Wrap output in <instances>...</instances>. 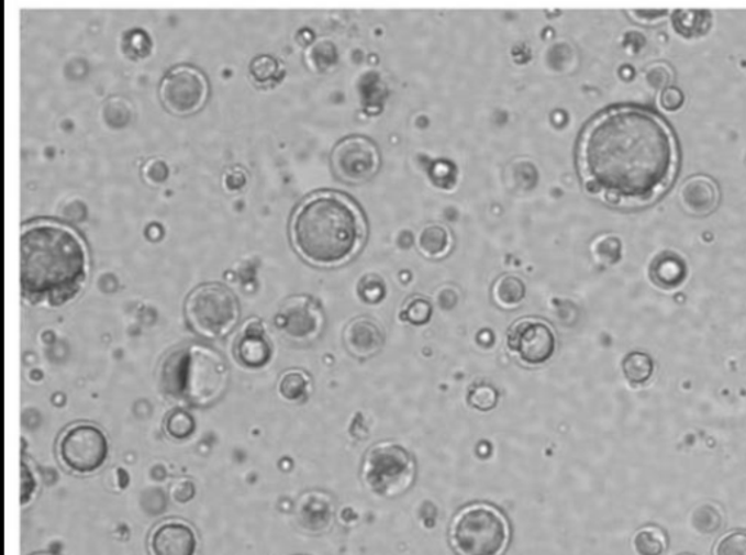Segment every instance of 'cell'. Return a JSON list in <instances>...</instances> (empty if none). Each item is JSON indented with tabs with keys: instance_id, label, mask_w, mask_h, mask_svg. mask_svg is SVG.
<instances>
[{
	"instance_id": "9c48e42d",
	"label": "cell",
	"mask_w": 746,
	"mask_h": 555,
	"mask_svg": "<svg viewBox=\"0 0 746 555\" xmlns=\"http://www.w3.org/2000/svg\"><path fill=\"white\" fill-rule=\"evenodd\" d=\"M508 351L525 368H542L557 352V334L543 318L524 317L509 326Z\"/></svg>"
},
{
	"instance_id": "ffe728a7",
	"label": "cell",
	"mask_w": 746,
	"mask_h": 555,
	"mask_svg": "<svg viewBox=\"0 0 746 555\" xmlns=\"http://www.w3.org/2000/svg\"><path fill=\"white\" fill-rule=\"evenodd\" d=\"M419 247L427 257H444L450 249V234L445 227L428 226L420 235Z\"/></svg>"
},
{
	"instance_id": "277c9868",
	"label": "cell",
	"mask_w": 746,
	"mask_h": 555,
	"mask_svg": "<svg viewBox=\"0 0 746 555\" xmlns=\"http://www.w3.org/2000/svg\"><path fill=\"white\" fill-rule=\"evenodd\" d=\"M230 366L202 344L178 347L163 360L159 385L165 396L196 407L214 404L225 393Z\"/></svg>"
},
{
	"instance_id": "4dcf8cb0",
	"label": "cell",
	"mask_w": 746,
	"mask_h": 555,
	"mask_svg": "<svg viewBox=\"0 0 746 555\" xmlns=\"http://www.w3.org/2000/svg\"><path fill=\"white\" fill-rule=\"evenodd\" d=\"M47 555H51V554H47Z\"/></svg>"
},
{
	"instance_id": "30bf717a",
	"label": "cell",
	"mask_w": 746,
	"mask_h": 555,
	"mask_svg": "<svg viewBox=\"0 0 746 555\" xmlns=\"http://www.w3.org/2000/svg\"><path fill=\"white\" fill-rule=\"evenodd\" d=\"M209 91V80L202 70L194 66L180 65L165 75L159 96L169 113L185 118L203 109Z\"/></svg>"
},
{
	"instance_id": "8992f818",
	"label": "cell",
	"mask_w": 746,
	"mask_h": 555,
	"mask_svg": "<svg viewBox=\"0 0 746 555\" xmlns=\"http://www.w3.org/2000/svg\"><path fill=\"white\" fill-rule=\"evenodd\" d=\"M415 471V459L404 446L382 441L366 452L361 480L374 495L391 499L408 493L414 485Z\"/></svg>"
},
{
	"instance_id": "7a4b0ae2",
	"label": "cell",
	"mask_w": 746,
	"mask_h": 555,
	"mask_svg": "<svg viewBox=\"0 0 746 555\" xmlns=\"http://www.w3.org/2000/svg\"><path fill=\"white\" fill-rule=\"evenodd\" d=\"M91 262L82 236L53 219L21 230L22 297L33 306L64 307L82 292Z\"/></svg>"
},
{
	"instance_id": "484cf974",
	"label": "cell",
	"mask_w": 746,
	"mask_h": 555,
	"mask_svg": "<svg viewBox=\"0 0 746 555\" xmlns=\"http://www.w3.org/2000/svg\"><path fill=\"white\" fill-rule=\"evenodd\" d=\"M38 481L31 465L26 460L21 464V506L22 509L29 508L31 501L37 493Z\"/></svg>"
},
{
	"instance_id": "d6986e66",
	"label": "cell",
	"mask_w": 746,
	"mask_h": 555,
	"mask_svg": "<svg viewBox=\"0 0 746 555\" xmlns=\"http://www.w3.org/2000/svg\"><path fill=\"white\" fill-rule=\"evenodd\" d=\"M655 364L649 355L642 352H633L624 357L623 374L628 382L646 384L654 375Z\"/></svg>"
},
{
	"instance_id": "5bb4252c",
	"label": "cell",
	"mask_w": 746,
	"mask_h": 555,
	"mask_svg": "<svg viewBox=\"0 0 746 555\" xmlns=\"http://www.w3.org/2000/svg\"><path fill=\"white\" fill-rule=\"evenodd\" d=\"M236 362L248 370L265 369L271 360V343L267 337L265 324L260 320H248L232 348Z\"/></svg>"
},
{
	"instance_id": "f546056e",
	"label": "cell",
	"mask_w": 746,
	"mask_h": 555,
	"mask_svg": "<svg viewBox=\"0 0 746 555\" xmlns=\"http://www.w3.org/2000/svg\"><path fill=\"white\" fill-rule=\"evenodd\" d=\"M190 485L191 481L178 482V485L172 489L174 500L180 501V503H186V501L193 499L194 495L187 493L186 491L187 487H189Z\"/></svg>"
},
{
	"instance_id": "3957f363",
	"label": "cell",
	"mask_w": 746,
	"mask_h": 555,
	"mask_svg": "<svg viewBox=\"0 0 746 555\" xmlns=\"http://www.w3.org/2000/svg\"><path fill=\"white\" fill-rule=\"evenodd\" d=\"M368 236L359 206L343 192L316 191L293 212L290 240L301 258L315 267H338L355 258Z\"/></svg>"
},
{
	"instance_id": "2e32d148",
	"label": "cell",
	"mask_w": 746,
	"mask_h": 555,
	"mask_svg": "<svg viewBox=\"0 0 746 555\" xmlns=\"http://www.w3.org/2000/svg\"><path fill=\"white\" fill-rule=\"evenodd\" d=\"M344 344L357 359H370L381 352L383 333L375 321L368 318H357L344 331Z\"/></svg>"
},
{
	"instance_id": "ac0fdd59",
	"label": "cell",
	"mask_w": 746,
	"mask_h": 555,
	"mask_svg": "<svg viewBox=\"0 0 746 555\" xmlns=\"http://www.w3.org/2000/svg\"><path fill=\"white\" fill-rule=\"evenodd\" d=\"M311 378L303 370H288L281 375L279 393L286 401L297 402L303 400L310 392Z\"/></svg>"
},
{
	"instance_id": "d4e9b609",
	"label": "cell",
	"mask_w": 746,
	"mask_h": 555,
	"mask_svg": "<svg viewBox=\"0 0 746 555\" xmlns=\"http://www.w3.org/2000/svg\"><path fill=\"white\" fill-rule=\"evenodd\" d=\"M713 555H746V531H732L722 536Z\"/></svg>"
},
{
	"instance_id": "e0dca14e",
	"label": "cell",
	"mask_w": 746,
	"mask_h": 555,
	"mask_svg": "<svg viewBox=\"0 0 746 555\" xmlns=\"http://www.w3.org/2000/svg\"><path fill=\"white\" fill-rule=\"evenodd\" d=\"M526 289L520 277L504 275L493 286L494 302L500 308L513 309L524 302Z\"/></svg>"
},
{
	"instance_id": "4316f807",
	"label": "cell",
	"mask_w": 746,
	"mask_h": 555,
	"mask_svg": "<svg viewBox=\"0 0 746 555\" xmlns=\"http://www.w3.org/2000/svg\"><path fill=\"white\" fill-rule=\"evenodd\" d=\"M249 70H252L253 78L256 79L257 82H269V80L275 78L277 75V70H279V63H277L275 57L261 55L253 60L252 66H249Z\"/></svg>"
},
{
	"instance_id": "f1b7e54d",
	"label": "cell",
	"mask_w": 746,
	"mask_h": 555,
	"mask_svg": "<svg viewBox=\"0 0 746 555\" xmlns=\"http://www.w3.org/2000/svg\"><path fill=\"white\" fill-rule=\"evenodd\" d=\"M683 104V93L679 88H665L663 93H660V106L664 110L678 111Z\"/></svg>"
},
{
	"instance_id": "cb8c5ba5",
	"label": "cell",
	"mask_w": 746,
	"mask_h": 555,
	"mask_svg": "<svg viewBox=\"0 0 746 555\" xmlns=\"http://www.w3.org/2000/svg\"><path fill=\"white\" fill-rule=\"evenodd\" d=\"M498 401L499 393L489 384H477L470 389V393H468L470 406L475 407L478 411H482V413L493 410L498 406Z\"/></svg>"
},
{
	"instance_id": "ba28073f",
	"label": "cell",
	"mask_w": 746,
	"mask_h": 555,
	"mask_svg": "<svg viewBox=\"0 0 746 555\" xmlns=\"http://www.w3.org/2000/svg\"><path fill=\"white\" fill-rule=\"evenodd\" d=\"M109 456V437L92 423L71 424L57 441V458L76 476H92L101 471Z\"/></svg>"
},
{
	"instance_id": "7402d4cb",
	"label": "cell",
	"mask_w": 746,
	"mask_h": 555,
	"mask_svg": "<svg viewBox=\"0 0 746 555\" xmlns=\"http://www.w3.org/2000/svg\"><path fill=\"white\" fill-rule=\"evenodd\" d=\"M708 13L697 11L673 12V29L683 37H697V35L708 33L710 18H703Z\"/></svg>"
},
{
	"instance_id": "8fae6325",
	"label": "cell",
	"mask_w": 746,
	"mask_h": 555,
	"mask_svg": "<svg viewBox=\"0 0 746 555\" xmlns=\"http://www.w3.org/2000/svg\"><path fill=\"white\" fill-rule=\"evenodd\" d=\"M332 167L338 180L361 185L377 176L381 168V154L377 143L369 137L348 136L334 147Z\"/></svg>"
},
{
	"instance_id": "5b68a950",
	"label": "cell",
	"mask_w": 746,
	"mask_h": 555,
	"mask_svg": "<svg viewBox=\"0 0 746 555\" xmlns=\"http://www.w3.org/2000/svg\"><path fill=\"white\" fill-rule=\"evenodd\" d=\"M506 514L490 503L459 509L449 526V540L459 555H504L511 544Z\"/></svg>"
},
{
	"instance_id": "6da1fadb",
	"label": "cell",
	"mask_w": 746,
	"mask_h": 555,
	"mask_svg": "<svg viewBox=\"0 0 746 555\" xmlns=\"http://www.w3.org/2000/svg\"><path fill=\"white\" fill-rule=\"evenodd\" d=\"M676 132L656 111L614 106L584 125L578 142V168L593 196L620 208L656 203L678 176Z\"/></svg>"
},
{
	"instance_id": "83f0119b",
	"label": "cell",
	"mask_w": 746,
	"mask_h": 555,
	"mask_svg": "<svg viewBox=\"0 0 746 555\" xmlns=\"http://www.w3.org/2000/svg\"><path fill=\"white\" fill-rule=\"evenodd\" d=\"M405 320L410 321L411 324H426L431 320L432 308L428 306L427 301H423L422 298H413L409 302V306L404 309Z\"/></svg>"
},
{
	"instance_id": "52a82bcc",
	"label": "cell",
	"mask_w": 746,
	"mask_h": 555,
	"mask_svg": "<svg viewBox=\"0 0 746 555\" xmlns=\"http://www.w3.org/2000/svg\"><path fill=\"white\" fill-rule=\"evenodd\" d=\"M240 315L238 299L223 285L199 286L186 301L187 321L204 338L225 337L234 330Z\"/></svg>"
},
{
	"instance_id": "44dd1931",
	"label": "cell",
	"mask_w": 746,
	"mask_h": 555,
	"mask_svg": "<svg viewBox=\"0 0 746 555\" xmlns=\"http://www.w3.org/2000/svg\"><path fill=\"white\" fill-rule=\"evenodd\" d=\"M633 544L638 555H663L667 552L668 539L659 528L646 526L637 532Z\"/></svg>"
},
{
	"instance_id": "7c38bea8",
	"label": "cell",
	"mask_w": 746,
	"mask_h": 555,
	"mask_svg": "<svg viewBox=\"0 0 746 555\" xmlns=\"http://www.w3.org/2000/svg\"><path fill=\"white\" fill-rule=\"evenodd\" d=\"M276 324L289 338L305 342L323 329V313L310 298H292L277 313Z\"/></svg>"
},
{
	"instance_id": "603a6c76",
	"label": "cell",
	"mask_w": 746,
	"mask_h": 555,
	"mask_svg": "<svg viewBox=\"0 0 746 555\" xmlns=\"http://www.w3.org/2000/svg\"><path fill=\"white\" fill-rule=\"evenodd\" d=\"M196 428H198L196 419L185 410H176L169 413L164 424L165 433L176 441L190 439L193 436Z\"/></svg>"
},
{
	"instance_id": "4fadbf2b",
	"label": "cell",
	"mask_w": 746,
	"mask_h": 555,
	"mask_svg": "<svg viewBox=\"0 0 746 555\" xmlns=\"http://www.w3.org/2000/svg\"><path fill=\"white\" fill-rule=\"evenodd\" d=\"M198 550V532L181 519H168L151 532V555H196Z\"/></svg>"
},
{
	"instance_id": "9a60e30c",
	"label": "cell",
	"mask_w": 746,
	"mask_h": 555,
	"mask_svg": "<svg viewBox=\"0 0 746 555\" xmlns=\"http://www.w3.org/2000/svg\"><path fill=\"white\" fill-rule=\"evenodd\" d=\"M683 210L694 217H705L717 208L721 191L712 178L694 176L688 178L679 191Z\"/></svg>"
}]
</instances>
